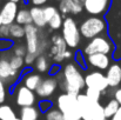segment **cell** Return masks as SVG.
<instances>
[{"label":"cell","instance_id":"obj_16","mask_svg":"<svg viewBox=\"0 0 121 120\" xmlns=\"http://www.w3.org/2000/svg\"><path fill=\"white\" fill-rule=\"evenodd\" d=\"M83 9L85 8L82 5L77 4L73 0H60V4H59V12L64 17L67 14H79Z\"/></svg>","mask_w":121,"mask_h":120},{"label":"cell","instance_id":"obj_24","mask_svg":"<svg viewBox=\"0 0 121 120\" xmlns=\"http://www.w3.org/2000/svg\"><path fill=\"white\" fill-rule=\"evenodd\" d=\"M34 67L35 70L39 72V73H46L48 72V70H51V65L48 62V59L47 57H45L43 54L39 55L34 62Z\"/></svg>","mask_w":121,"mask_h":120},{"label":"cell","instance_id":"obj_5","mask_svg":"<svg viewBox=\"0 0 121 120\" xmlns=\"http://www.w3.org/2000/svg\"><path fill=\"white\" fill-rule=\"evenodd\" d=\"M61 36L69 48H77L80 44L81 33L80 27L73 18L66 17L61 28Z\"/></svg>","mask_w":121,"mask_h":120},{"label":"cell","instance_id":"obj_6","mask_svg":"<svg viewBox=\"0 0 121 120\" xmlns=\"http://www.w3.org/2000/svg\"><path fill=\"white\" fill-rule=\"evenodd\" d=\"M114 49V45L107 36H100L94 39L89 40V42L83 48L85 55H92V54H109Z\"/></svg>","mask_w":121,"mask_h":120},{"label":"cell","instance_id":"obj_33","mask_svg":"<svg viewBox=\"0 0 121 120\" xmlns=\"http://www.w3.org/2000/svg\"><path fill=\"white\" fill-rule=\"evenodd\" d=\"M52 101L51 100H47V99H42L40 102H39V110L43 113H47L49 110H52Z\"/></svg>","mask_w":121,"mask_h":120},{"label":"cell","instance_id":"obj_35","mask_svg":"<svg viewBox=\"0 0 121 120\" xmlns=\"http://www.w3.org/2000/svg\"><path fill=\"white\" fill-rule=\"evenodd\" d=\"M6 100V88H5V82L0 79V105H4Z\"/></svg>","mask_w":121,"mask_h":120},{"label":"cell","instance_id":"obj_44","mask_svg":"<svg viewBox=\"0 0 121 120\" xmlns=\"http://www.w3.org/2000/svg\"><path fill=\"white\" fill-rule=\"evenodd\" d=\"M2 26V20H1V17H0V27Z\"/></svg>","mask_w":121,"mask_h":120},{"label":"cell","instance_id":"obj_4","mask_svg":"<svg viewBox=\"0 0 121 120\" xmlns=\"http://www.w3.org/2000/svg\"><path fill=\"white\" fill-rule=\"evenodd\" d=\"M80 27V33L81 37L85 39H94L96 37L102 36V33L106 32L107 30V22L104 18L100 17H89L87 19H85Z\"/></svg>","mask_w":121,"mask_h":120},{"label":"cell","instance_id":"obj_47","mask_svg":"<svg viewBox=\"0 0 121 120\" xmlns=\"http://www.w3.org/2000/svg\"><path fill=\"white\" fill-rule=\"evenodd\" d=\"M120 65H121V64H120Z\"/></svg>","mask_w":121,"mask_h":120},{"label":"cell","instance_id":"obj_39","mask_svg":"<svg viewBox=\"0 0 121 120\" xmlns=\"http://www.w3.org/2000/svg\"><path fill=\"white\" fill-rule=\"evenodd\" d=\"M59 71H60V66H59V65H54V66L51 67V70H49V74H51V76H55V73L59 72Z\"/></svg>","mask_w":121,"mask_h":120},{"label":"cell","instance_id":"obj_30","mask_svg":"<svg viewBox=\"0 0 121 120\" xmlns=\"http://www.w3.org/2000/svg\"><path fill=\"white\" fill-rule=\"evenodd\" d=\"M27 47L22 44H18V45H14L13 47V54L14 55H18V57H22L25 58L27 55Z\"/></svg>","mask_w":121,"mask_h":120},{"label":"cell","instance_id":"obj_8","mask_svg":"<svg viewBox=\"0 0 121 120\" xmlns=\"http://www.w3.org/2000/svg\"><path fill=\"white\" fill-rule=\"evenodd\" d=\"M51 47H49V57L53 59L54 62L60 64L61 61L65 60V54L67 52V44L64 40L62 36L54 34L51 38Z\"/></svg>","mask_w":121,"mask_h":120},{"label":"cell","instance_id":"obj_46","mask_svg":"<svg viewBox=\"0 0 121 120\" xmlns=\"http://www.w3.org/2000/svg\"><path fill=\"white\" fill-rule=\"evenodd\" d=\"M102 120H107V119H102Z\"/></svg>","mask_w":121,"mask_h":120},{"label":"cell","instance_id":"obj_18","mask_svg":"<svg viewBox=\"0 0 121 120\" xmlns=\"http://www.w3.org/2000/svg\"><path fill=\"white\" fill-rule=\"evenodd\" d=\"M31 15H32V20H33V25L37 26L38 28H43L48 25L45 13H43V7H37L33 6L31 9Z\"/></svg>","mask_w":121,"mask_h":120},{"label":"cell","instance_id":"obj_3","mask_svg":"<svg viewBox=\"0 0 121 120\" xmlns=\"http://www.w3.org/2000/svg\"><path fill=\"white\" fill-rule=\"evenodd\" d=\"M82 120H102L105 118L104 106L99 101H92L85 93L78 95Z\"/></svg>","mask_w":121,"mask_h":120},{"label":"cell","instance_id":"obj_34","mask_svg":"<svg viewBox=\"0 0 121 120\" xmlns=\"http://www.w3.org/2000/svg\"><path fill=\"white\" fill-rule=\"evenodd\" d=\"M0 39H9V26L2 25L0 27Z\"/></svg>","mask_w":121,"mask_h":120},{"label":"cell","instance_id":"obj_10","mask_svg":"<svg viewBox=\"0 0 121 120\" xmlns=\"http://www.w3.org/2000/svg\"><path fill=\"white\" fill-rule=\"evenodd\" d=\"M37 99V93L30 88H27L24 85H20L17 88L15 92V101L17 105L22 107H28V106H34Z\"/></svg>","mask_w":121,"mask_h":120},{"label":"cell","instance_id":"obj_19","mask_svg":"<svg viewBox=\"0 0 121 120\" xmlns=\"http://www.w3.org/2000/svg\"><path fill=\"white\" fill-rule=\"evenodd\" d=\"M41 79L40 74H38V73H34V72H30V73H27L25 77H24V79H22V84H24V86H26L27 88H30V89H32V91H37L38 89V87L40 86Z\"/></svg>","mask_w":121,"mask_h":120},{"label":"cell","instance_id":"obj_43","mask_svg":"<svg viewBox=\"0 0 121 120\" xmlns=\"http://www.w3.org/2000/svg\"><path fill=\"white\" fill-rule=\"evenodd\" d=\"M21 0H5V2H15V4H18V2H20Z\"/></svg>","mask_w":121,"mask_h":120},{"label":"cell","instance_id":"obj_2","mask_svg":"<svg viewBox=\"0 0 121 120\" xmlns=\"http://www.w3.org/2000/svg\"><path fill=\"white\" fill-rule=\"evenodd\" d=\"M56 108L64 114L66 120H82L78 95L61 93L56 98Z\"/></svg>","mask_w":121,"mask_h":120},{"label":"cell","instance_id":"obj_27","mask_svg":"<svg viewBox=\"0 0 121 120\" xmlns=\"http://www.w3.org/2000/svg\"><path fill=\"white\" fill-rule=\"evenodd\" d=\"M9 64H11L12 68L18 71V72H20V70H22L25 67V65H26L25 64V58L18 57V55H14V54L9 58Z\"/></svg>","mask_w":121,"mask_h":120},{"label":"cell","instance_id":"obj_14","mask_svg":"<svg viewBox=\"0 0 121 120\" xmlns=\"http://www.w3.org/2000/svg\"><path fill=\"white\" fill-rule=\"evenodd\" d=\"M56 88H58V80L53 77H51V78H47V79H42L40 86L38 87L35 93L41 99H47V98H49L51 95L54 94Z\"/></svg>","mask_w":121,"mask_h":120},{"label":"cell","instance_id":"obj_36","mask_svg":"<svg viewBox=\"0 0 121 120\" xmlns=\"http://www.w3.org/2000/svg\"><path fill=\"white\" fill-rule=\"evenodd\" d=\"M37 55H34V54H30V53H27V55L25 57V64L26 65H31V64H33V62H35V60H37Z\"/></svg>","mask_w":121,"mask_h":120},{"label":"cell","instance_id":"obj_37","mask_svg":"<svg viewBox=\"0 0 121 120\" xmlns=\"http://www.w3.org/2000/svg\"><path fill=\"white\" fill-rule=\"evenodd\" d=\"M48 0H30V2L33 5V6H37V7H41L43 6Z\"/></svg>","mask_w":121,"mask_h":120},{"label":"cell","instance_id":"obj_29","mask_svg":"<svg viewBox=\"0 0 121 120\" xmlns=\"http://www.w3.org/2000/svg\"><path fill=\"white\" fill-rule=\"evenodd\" d=\"M85 94L92 100V101H100V98H101V92L96 91V89H93V88H87L86 87V91H85Z\"/></svg>","mask_w":121,"mask_h":120},{"label":"cell","instance_id":"obj_21","mask_svg":"<svg viewBox=\"0 0 121 120\" xmlns=\"http://www.w3.org/2000/svg\"><path fill=\"white\" fill-rule=\"evenodd\" d=\"M15 22L21 25V26H27V25H32L33 20H32V15H31V11L26 9V8H21L18 12Z\"/></svg>","mask_w":121,"mask_h":120},{"label":"cell","instance_id":"obj_9","mask_svg":"<svg viewBox=\"0 0 121 120\" xmlns=\"http://www.w3.org/2000/svg\"><path fill=\"white\" fill-rule=\"evenodd\" d=\"M85 84L87 88H93L99 92H106L107 88L109 87L108 81L106 78V74L101 73L100 71H94L88 73L85 77Z\"/></svg>","mask_w":121,"mask_h":120},{"label":"cell","instance_id":"obj_7","mask_svg":"<svg viewBox=\"0 0 121 120\" xmlns=\"http://www.w3.org/2000/svg\"><path fill=\"white\" fill-rule=\"evenodd\" d=\"M25 31H26V47H27V52L30 54H34L37 57L41 55L40 53V37H39V28L37 26L32 25H27L25 26Z\"/></svg>","mask_w":121,"mask_h":120},{"label":"cell","instance_id":"obj_12","mask_svg":"<svg viewBox=\"0 0 121 120\" xmlns=\"http://www.w3.org/2000/svg\"><path fill=\"white\" fill-rule=\"evenodd\" d=\"M111 6V0H85L83 8L92 17L105 14Z\"/></svg>","mask_w":121,"mask_h":120},{"label":"cell","instance_id":"obj_25","mask_svg":"<svg viewBox=\"0 0 121 120\" xmlns=\"http://www.w3.org/2000/svg\"><path fill=\"white\" fill-rule=\"evenodd\" d=\"M17 114L9 105H0V120H15Z\"/></svg>","mask_w":121,"mask_h":120},{"label":"cell","instance_id":"obj_23","mask_svg":"<svg viewBox=\"0 0 121 120\" xmlns=\"http://www.w3.org/2000/svg\"><path fill=\"white\" fill-rule=\"evenodd\" d=\"M26 36L25 26H21L17 22L9 25V39H22Z\"/></svg>","mask_w":121,"mask_h":120},{"label":"cell","instance_id":"obj_41","mask_svg":"<svg viewBox=\"0 0 121 120\" xmlns=\"http://www.w3.org/2000/svg\"><path fill=\"white\" fill-rule=\"evenodd\" d=\"M71 57H72V52L67 49V52H66V54H65V59H69Z\"/></svg>","mask_w":121,"mask_h":120},{"label":"cell","instance_id":"obj_15","mask_svg":"<svg viewBox=\"0 0 121 120\" xmlns=\"http://www.w3.org/2000/svg\"><path fill=\"white\" fill-rule=\"evenodd\" d=\"M87 61L91 66L104 71V70H108V67L111 66V59L107 54H92L87 57Z\"/></svg>","mask_w":121,"mask_h":120},{"label":"cell","instance_id":"obj_13","mask_svg":"<svg viewBox=\"0 0 121 120\" xmlns=\"http://www.w3.org/2000/svg\"><path fill=\"white\" fill-rule=\"evenodd\" d=\"M19 8H18V4L15 2H5L1 6L0 9V17L2 20V25H12L15 22L17 15H18Z\"/></svg>","mask_w":121,"mask_h":120},{"label":"cell","instance_id":"obj_42","mask_svg":"<svg viewBox=\"0 0 121 120\" xmlns=\"http://www.w3.org/2000/svg\"><path fill=\"white\" fill-rule=\"evenodd\" d=\"M73 1H75L77 4H79V5H82V6H83V4H85V0H73Z\"/></svg>","mask_w":121,"mask_h":120},{"label":"cell","instance_id":"obj_26","mask_svg":"<svg viewBox=\"0 0 121 120\" xmlns=\"http://www.w3.org/2000/svg\"><path fill=\"white\" fill-rule=\"evenodd\" d=\"M64 20H65V17H64L60 12H58V13L49 20L48 26H49L51 30H54V31H55V30H59V28H62Z\"/></svg>","mask_w":121,"mask_h":120},{"label":"cell","instance_id":"obj_1","mask_svg":"<svg viewBox=\"0 0 121 120\" xmlns=\"http://www.w3.org/2000/svg\"><path fill=\"white\" fill-rule=\"evenodd\" d=\"M86 87L85 77L82 76L80 68L75 64H67L62 70L61 88L65 93H72L75 95L81 94V91Z\"/></svg>","mask_w":121,"mask_h":120},{"label":"cell","instance_id":"obj_32","mask_svg":"<svg viewBox=\"0 0 121 120\" xmlns=\"http://www.w3.org/2000/svg\"><path fill=\"white\" fill-rule=\"evenodd\" d=\"M14 46V42L12 39H0V51L7 52Z\"/></svg>","mask_w":121,"mask_h":120},{"label":"cell","instance_id":"obj_38","mask_svg":"<svg viewBox=\"0 0 121 120\" xmlns=\"http://www.w3.org/2000/svg\"><path fill=\"white\" fill-rule=\"evenodd\" d=\"M114 99L120 104V106H121V88H118V89L114 92Z\"/></svg>","mask_w":121,"mask_h":120},{"label":"cell","instance_id":"obj_11","mask_svg":"<svg viewBox=\"0 0 121 120\" xmlns=\"http://www.w3.org/2000/svg\"><path fill=\"white\" fill-rule=\"evenodd\" d=\"M12 55H4L0 58V79L2 80L5 84H13L15 82L20 72L15 71L12 68L11 64H9V58Z\"/></svg>","mask_w":121,"mask_h":120},{"label":"cell","instance_id":"obj_20","mask_svg":"<svg viewBox=\"0 0 121 120\" xmlns=\"http://www.w3.org/2000/svg\"><path fill=\"white\" fill-rule=\"evenodd\" d=\"M39 110L34 106L22 107L20 111V119L21 120H38L39 118Z\"/></svg>","mask_w":121,"mask_h":120},{"label":"cell","instance_id":"obj_17","mask_svg":"<svg viewBox=\"0 0 121 120\" xmlns=\"http://www.w3.org/2000/svg\"><path fill=\"white\" fill-rule=\"evenodd\" d=\"M106 78L108 81V85L111 88L118 87L121 84V65L120 64H113L108 67L106 72Z\"/></svg>","mask_w":121,"mask_h":120},{"label":"cell","instance_id":"obj_28","mask_svg":"<svg viewBox=\"0 0 121 120\" xmlns=\"http://www.w3.org/2000/svg\"><path fill=\"white\" fill-rule=\"evenodd\" d=\"M45 120H66V118L58 108H52L45 113Z\"/></svg>","mask_w":121,"mask_h":120},{"label":"cell","instance_id":"obj_31","mask_svg":"<svg viewBox=\"0 0 121 120\" xmlns=\"http://www.w3.org/2000/svg\"><path fill=\"white\" fill-rule=\"evenodd\" d=\"M58 8L54 7V6H45L43 7V13H45V17H46V20L47 22H49V20L58 13Z\"/></svg>","mask_w":121,"mask_h":120},{"label":"cell","instance_id":"obj_45","mask_svg":"<svg viewBox=\"0 0 121 120\" xmlns=\"http://www.w3.org/2000/svg\"><path fill=\"white\" fill-rule=\"evenodd\" d=\"M1 6H2V5H1V0H0V9H1Z\"/></svg>","mask_w":121,"mask_h":120},{"label":"cell","instance_id":"obj_40","mask_svg":"<svg viewBox=\"0 0 121 120\" xmlns=\"http://www.w3.org/2000/svg\"><path fill=\"white\" fill-rule=\"evenodd\" d=\"M111 120H121V106H120V108H119V111L117 112V114H115Z\"/></svg>","mask_w":121,"mask_h":120},{"label":"cell","instance_id":"obj_22","mask_svg":"<svg viewBox=\"0 0 121 120\" xmlns=\"http://www.w3.org/2000/svg\"><path fill=\"white\" fill-rule=\"evenodd\" d=\"M120 108V104L115 100V99H111L105 106H104V111H105V118L108 120V119H112L117 112L119 111Z\"/></svg>","mask_w":121,"mask_h":120}]
</instances>
